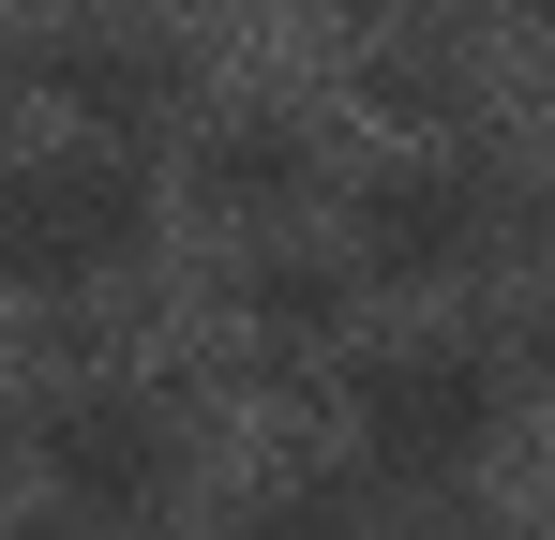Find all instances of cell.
I'll return each instance as SVG.
<instances>
[{"instance_id": "obj_1", "label": "cell", "mask_w": 555, "mask_h": 540, "mask_svg": "<svg viewBox=\"0 0 555 540\" xmlns=\"http://www.w3.org/2000/svg\"><path fill=\"white\" fill-rule=\"evenodd\" d=\"M151 166L135 151H30V166H0V285L15 300H76V285H120V270L151 256Z\"/></svg>"}, {"instance_id": "obj_2", "label": "cell", "mask_w": 555, "mask_h": 540, "mask_svg": "<svg viewBox=\"0 0 555 540\" xmlns=\"http://www.w3.org/2000/svg\"><path fill=\"white\" fill-rule=\"evenodd\" d=\"M361 465H390V480H465L480 450L511 436V360L465 346V331H405V346L361 360Z\"/></svg>"}, {"instance_id": "obj_3", "label": "cell", "mask_w": 555, "mask_h": 540, "mask_svg": "<svg viewBox=\"0 0 555 540\" xmlns=\"http://www.w3.org/2000/svg\"><path fill=\"white\" fill-rule=\"evenodd\" d=\"M346 256H361L375 285H465V270L495 256V166L451 151V136L390 151V166L346 195Z\"/></svg>"}, {"instance_id": "obj_4", "label": "cell", "mask_w": 555, "mask_h": 540, "mask_svg": "<svg viewBox=\"0 0 555 540\" xmlns=\"http://www.w3.org/2000/svg\"><path fill=\"white\" fill-rule=\"evenodd\" d=\"M30 465H46V496H61L76 526H151V511L181 496V421H166V390L91 375V390H61V406L30 421Z\"/></svg>"}, {"instance_id": "obj_5", "label": "cell", "mask_w": 555, "mask_h": 540, "mask_svg": "<svg viewBox=\"0 0 555 540\" xmlns=\"http://www.w3.org/2000/svg\"><path fill=\"white\" fill-rule=\"evenodd\" d=\"M30 76L91 120V151H135L151 120H181V46H166V30H76V46H30Z\"/></svg>"}, {"instance_id": "obj_6", "label": "cell", "mask_w": 555, "mask_h": 540, "mask_svg": "<svg viewBox=\"0 0 555 540\" xmlns=\"http://www.w3.org/2000/svg\"><path fill=\"white\" fill-rule=\"evenodd\" d=\"M315 166H331V151H315V120H285V105H241V120L195 136V195H210V210H300Z\"/></svg>"}, {"instance_id": "obj_7", "label": "cell", "mask_w": 555, "mask_h": 540, "mask_svg": "<svg viewBox=\"0 0 555 540\" xmlns=\"http://www.w3.org/2000/svg\"><path fill=\"white\" fill-rule=\"evenodd\" d=\"M346 300H361V285H346L331 256H256V285H241V316H256V331H285V346H300V331H331Z\"/></svg>"}, {"instance_id": "obj_8", "label": "cell", "mask_w": 555, "mask_h": 540, "mask_svg": "<svg viewBox=\"0 0 555 540\" xmlns=\"http://www.w3.org/2000/svg\"><path fill=\"white\" fill-rule=\"evenodd\" d=\"M241 540H375V526H361V496H346V480H271Z\"/></svg>"}, {"instance_id": "obj_9", "label": "cell", "mask_w": 555, "mask_h": 540, "mask_svg": "<svg viewBox=\"0 0 555 540\" xmlns=\"http://www.w3.org/2000/svg\"><path fill=\"white\" fill-rule=\"evenodd\" d=\"M30 105V46H15V15H0V120Z\"/></svg>"}, {"instance_id": "obj_10", "label": "cell", "mask_w": 555, "mask_h": 540, "mask_svg": "<svg viewBox=\"0 0 555 540\" xmlns=\"http://www.w3.org/2000/svg\"><path fill=\"white\" fill-rule=\"evenodd\" d=\"M15 540H105V526H76V511H61V526H15Z\"/></svg>"}, {"instance_id": "obj_11", "label": "cell", "mask_w": 555, "mask_h": 540, "mask_svg": "<svg viewBox=\"0 0 555 540\" xmlns=\"http://www.w3.org/2000/svg\"><path fill=\"white\" fill-rule=\"evenodd\" d=\"M526 360H541V375H555V316H541V346H526Z\"/></svg>"}, {"instance_id": "obj_12", "label": "cell", "mask_w": 555, "mask_h": 540, "mask_svg": "<svg viewBox=\"0 0 555 540\" xmlns=\"http://www.w3.org/2000/svg\"><path fill=\"white\" fill-rule=\"evenodd\" d=\"M0 480H15V436H0Z\"/></svg>"}, {"instance_id": "obj_13", "label": "cell", "mask_w": 555, "mask_h": 540, "mask_svg": "<svg viewBox=\"0 0 555 540\" xmlns=\"http://www.w3.org/2000/svg\"><path fill=\"white\" fill-rule=\"evenodd\" d=\"M526 15H541V30H555V0H526Z\"/></svg>"}, {"instance_id": "obj_14", "label": "cell", "mask_w": 555, "mask_h": 540, "mask_svg": "<svg viewBox=\"0 0 555 540\" xmlns=\"http://www.w3.org/2000/svg\"><path fill=\"white\" fill-rule=\"evenodd\" d=\"M541 241H555V226H541Z\"/></svg>"}]
</instances>
